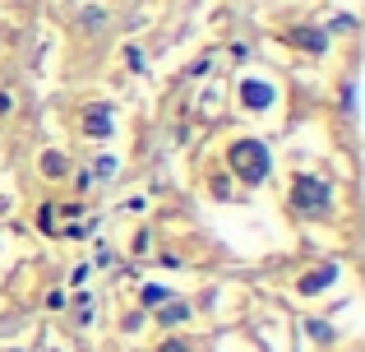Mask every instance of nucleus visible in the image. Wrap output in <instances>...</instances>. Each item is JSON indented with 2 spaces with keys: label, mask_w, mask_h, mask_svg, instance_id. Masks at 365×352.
<instances>
[{
  "label": "nucleus",
  "mask_w": 365,
  "mask_h": 352,
  "mask_svg": "<svg viewBox=\"0 0 365 352\" xmlns=\"http://www.w3.org/2000/svg\"><path fill=\"white\" fill-rule=\"evenodd\" d=\"M83 176H88V186H93V181H107V176H116V158H111V154H102L98 163H93V172H83Z\"/></svg>",
  "instance_id": "9"
},
{
  "label": "nucleus",
  "mask_w": 365,
  "mask_h": 352,
  "mask_svg": "<svg viewBox=\"0 0 365 352\" xmlns=\"http://www.w3.org/2000/svg\"><path fill=\"white\" fill-rule=\"evenodd\" d=\"M277 102V89L273 84H264V79H245L241 84V107L245 111H268Z\"/></svg>",
  "instance_id": "3"
},
{
  "label": "nucleus",
  "mask_w": 365,
  "mask_h": 352,
  "mask_svg": "<svg viewBox=\"0 0 365 352\" xmlns=\"http://www.w3.org/2000/svg\"><path fill=\"white\" fill-rule=\"evenodd\" d=\"M287 37H292L296 46H305V51H324V46H329V37H324L319 28H292Z\"/></svg>",
  "instance_id": "6"
},
{
  "label": "nucleus",
  "mask_w": 365,
  "mask_h": 352,
  "mask_svg": "<svg viewBox=\"0 0 365 352\" xmlns=\"http://www.w3.org/2000/svg\"><path fill=\"white\" fill-rule=\"evenodd\" d=\"M185 316H190L185 301H162V306H158V320H162V325H180Z\"/></svg>",
  "instance_id": "7"
},
{
  "label": "nucleus",
  "mask_w": 365,
  "mask_h": 352,
  "mask_svg": "<svg viewBox=\"0 0 365 352\" xmlns=\"http://www.w3.org/2000/svg\"><path fill=\"white\" fill-rule=\"evenodd\" d=\"M42 172H46V176H65V172H70V158L51 149V154H42Z\"/></svg>",
  "instance_id": "8"
},
{
  "label": "nucleus",
  "mask_w": 365,
  "mask_h": 352,
  "mask_svg": "<svg viewBox=\"0 0 365 352\" xmlns=\"http://www.w3.org/2000/svg\"><path fill=\"white\" fill-rule=\"evenodd\" d=\"M292 208H296V213H305V218H324L333 208V186H329V181H319V176H296Z\"/></svg>",
  "instance_id": "2"
},
{
  "label": "nucleus",
  "mask_w": 365,
  "mask_h": 352,
  "mask_svg": "<svg viewBox=\"0 0 365 352\" xmlns=\"http://www.w3.org/2000/svg\"><path fill=\"white\" fill-rule=\"evenodd\" d=\"M305 329H310V338H314V343H329V338H333V329L324 325V320H310Z\"/></svg>",
  "instance_id": "11"
},
{
  "label": "nucleus",
  "mask_w": 365,
  "mask_h": 352,
  "mask_svg": "<svg viewBox=\"0 0 365 352\" xmlns=\"http://www.w3.org/2000/svg\"><path fill=\"white\" fill-rule=\"evenodd\" d=\"M111 126H116V116H111V107H88L83 111V135H93V139H107L111 135Z\"/></svg>",
  "instance_id": "5"
},
{
  "label": "nucleus",
  "mask_w": 365,
  "mask_h": 352,
  "mask_svg": "<svg viewBox=\"0 0 365 352\" xmlns=\"http://www.w3.org/2000/svg\"><path fill=\"white\" fill-rule=\"evenodd\" d=\"M158 352H185V343H180V338H167V343H162Z\"/></svg>",
  "instance_id": "13"
},
{
  "label": "nucleus",
  "mask_w": 365,
  "mask_h": 352,
  "mask_svg": "<svg viewBox=\"0 0 365 352\" xmlns=\"http://www.w3.org/2000/svg\"><path fill=\"white\" fill-rule=\"evenodd\" d=\"M333 278H338V264H319V269H310L296 283V292H301V297H319L324 288H333Z\"/></svg>",
  "instance_id": "4"
},
{
  "label": "nucleus",
  "mask_w": 365,
  "mask_h": 352,
  "mask_svg": "<svg viewBox=\"0 0 365 352\" xmlns=\"http://www.w3.org/2000/svg\"><path fill=\"white\" fill-rule=\"evenodd\" d=\"M227 163H232V172L241 181H250V186L268 181V172H273V158H268L264 139H236V144L227 149Z\"/></svg>",
  "instance_id": "1"
},
{
  "label": "nucleus",
  "mask_w": 365,
  "mask_h": 352,
  "mask_svg": "<svg viewBox=\"0 0 365 352\" xmlns=\"http://www.w3.org/2000/svg\"><path fill=\"white\" fill-rule=\"evenodd\" d=\"M125 65H130V70H143V51L139 46H125Z\"/></svg>",
  "instance_id": "12"
},
{
  "label": "nucleus",
  "mask_w": 365,
  "mask_h": 352,
  "mask_svg": "<svg viewBox=\"0 0 365 352\" xmlns=\"http://www.w3.org/2000/svg\"><path fill=\"white\" fill-rule=\"evenodd\" d=\"M139 301L143 306H162V301H171V292L162 288V283H143V292H139Z\"/></svg>",
  "instance_id": "10"
},
{
  "label": "nucleus",
  "mask_w": 365,
  "mask_h": 352,
  "mask_svg": "<svg viewBox=\"0 0 365 352\" xmlns=\"http://www.w3.org/2000/svg\"><path fill=\"white\" fill-rule=\"evenodd\" d=\"M9 107H14V102H9V93H0V116H5Z\"/></svg>",
  "instance_id": "14"
}]
</instances>
